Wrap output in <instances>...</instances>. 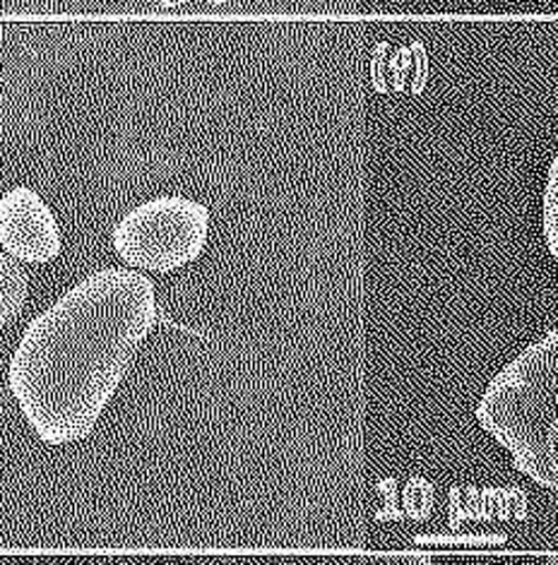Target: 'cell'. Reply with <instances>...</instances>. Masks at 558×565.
<instances>
[{"label":"cell","instance_id":"cell-3","mask_svg":"<svg viewBox=\"0 0 558 565\" xmlns=\"http://www.w3.org/2000/svg\"><path fill=\"white\" fill-rule=\"evenodd\" d=\"M210 236V210L183 195H161L126 212L114 248L126 265L173 273L200 258Z\"/></svg>","mask_w":558,"mask_h":565},{"label":"cell","instance_id":"cell-5","mask_svg":"<svg viewBox=\"0 0 558 565\" xmlns=\"http://www.w3.org/2000/svg\"><path fill=\"white\" fill-rule=\"evenodd\" d=\"M30 281L20 267V260L0 253V326H6L24 308Z\"/></svg>","mask_w":558,"mask_h":565},{"label":"cell","instance_id":"cell-2","mask_svg":"<svg viewBox=\"0 0 558 565\" xmlns=\"http://www.w3.org/2000/svg\"><path fill=\"white\" fill-rule=\"evenodd\" d=\"M474 416L510 452L517 472L558 491V330L494 375Z\"/></svg>","mask_w":558,"mask_h":565},{"label":"cell","instance_id":"cell-9","mask_svg":"<svg viewBox=\"0 0 558 565\" xmlns=\"http://www.w3.org/2000/svg\"><path fill=\"white\" fill-rule=\"evenodd\" d=\"M547 565H558V556H551V558L547 561Z\"/></svg>","mask_w":558,"mask_h":565},{"label":"cell","instance_id":"cell-7","mask_svg":"<svg viewBox=\"0 0 558 565\" xmlns=\"http://www.w3.org/2000/svg\"><path fill=\"white\" fill-rule=\"evenodd\" d=\"M155 3L161 8H179V6L188 3V0H155Z\"/></svg>","mask_w":558,"mask_h":565},{"label":"cell","instance_id":"cell-6","mask_svg":"<svg viewBox=\"0 0 558 565\" xmlns=\"http://www.w3.org/2000/svg\"><path fill=\"white\" fill-rule=\"evenodd\" d=\"M541 226H544V244H547L549 255L558 263V157L549 164L547 188H544Z\"/></svg>","mask_w":558,"mask_h":565},{"label":"cell","instance_id":"cell-10","mask_svg":"<svg viewBox=\"0 0 558 565\" xmlns=\"http://www.w3.org/2000/svg\"><path fill=\"white\" fill-rule=\"evenodd\" d=\"M398 565H417V563H398ZM421 565H427V563H421Z\"/></svg>","mask_w":558,"mask_h":565},{"label":"cell","instance_id":"cell-1","mask_svg":"<svg viewBox=\"0 0 558 565\" xmlns=\"http://www.w3.org/2000/svg\"><path fill=\"white\" fill-rule=\"evenodd\" d=\"M159 318L152 279L104 267L27 326L8 369L10 393L49 446L87 438Z\"/></svg>","mask_w":558,"mask_h":565},{"label":"cell","instance_id":"cell-4","mask_svg":"<svg viewBox=\"0 0 558 565\" xmlns=\"http://www.w3.org/2000/svg\"><path fill=\"white\" fill-rule=\"evenodd\" d=\"M0 246L27 265L51 263L61 253L59 222L32 188H10L0 195Z\"/></svg>","mask_w":558,"mask_h":565},{"label":"cell","instance_id":"cell-8","mask_svg":"<svg viewBox=\"0 0 558 565\" xmlns=\"http://www.w3.org/2000/svg\"><path fill=\"white\" fill-rule=\"evenodd\" d=\"M208 3H212V6H222V3H227V0H208Z\"/></svg>","mask_w":558,"mask_h":565}]
</instances>
